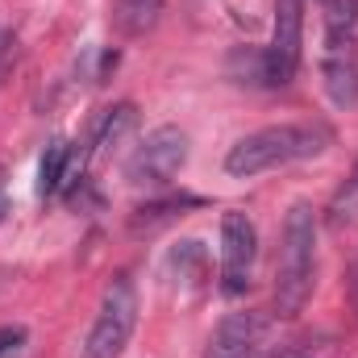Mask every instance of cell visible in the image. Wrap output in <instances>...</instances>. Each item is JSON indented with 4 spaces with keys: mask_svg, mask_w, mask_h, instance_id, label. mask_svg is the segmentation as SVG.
Masks as SVG:
<instances>
[{
    "mask_svg": "<svg viewBox=\"0 0 358 358\" xmlns=\"http://www.w3.org/2000/svg\"><path fill=\"white\" fill-rule=\"evenodd\" d=\"M259 259V229L246 213L229 208L221 217V292L225 296H242L250 287Z\"/></svg>",
    "mask_w": 358,
    "mask_h": 358,
    "instance_id": "cell-5",
    "label": "cell"
},
{
    "mask_svg": "<svg viewBox=\"0 0 358 358\" xmlns=\"http://www.w3.org/2000/svg\"><path fill=\"white\" fill-rule=\"evenodd\" d=\"M167 0H113V25L121 38H142L159 25Z\"/></svg>",
    "mask_w": 358,
    "mask_h": 358,
    "instance_id": "cell-9",
    "label": "cell"
},
{
    "mask_svg": "<svg viewBox=\"0 0 358 358\" xmlns=\"http://www.w3.org/2000/svg\"><path fill=\"white\" fill-rule=\"evenodd\" d=\"M134 121H138V113H134V104H117V108H108L100 121H96V134H92V146H88V163L96 159H104L129 129H134Z\"/></svg>",
    "mask_w": 358,
    "mask_h": 358,
    "instance_id": "cell-10",
    "label": "cell"
},
{
    "mask_svg": "<svg viewBox=\"0 0 358 358\" xmlns=\"http://www.w3.org/2000/svg\"><path fill=\"white\" fill-rule=\"evenodd\" d=\"M325 146H329L325 125H267V129L246 134V138H238L229 146L225 171L238 179L263 176V171H275V167L317 159V155H325Z\"/></svg>",
    "mask_w": 358,
    "mask_h": 358,
    "instance_id": "cell-1",
    "label": "cell"
},
{
    "mask_svg": "<svg viewBox=\"0 0 358 358\" xmlns=\"http://www.w3.org/2000/svg\"><path fill=\"white\" fill-rule=\"evenodd\" d=\"M25 346V325H0V358H13Z\"/></svg>",
    "mask_w": 358,
    "mask_h": 358,
    "instance_id": "cell-12",
    "label": "cell"
},
{
    "mask_svg": "<svg viewBox=\"0 0 358 358\" xmlns=\"http://www.w3.org/2000/svg\"><path fill=\"white\" fill-rule=\"evenodd\" d=\"M313 275H317V217L304 200H296L279 234V271H275V313L279 317H296L308 304Z\"/></svg>",
    "mask_w": 358,
    "mask_h": 358,
    "instance_id": "cell-2",
    "label": "cell"
},
{
    "mask_svg": "<svg viewBox=\"0 0 358 358\" xmlns=\"http://www.w3.org/2000/svg\"><path fill=\"white\" fill-rule=\"evenodd\" d=\"M358 221V163L355 171H350V179L338 187V196H334V204H329V225H355Z\"/></svg>",
    "mask_w": 358,
    "mask_h": 358,
    "instance_id": "cell-11",
    "label": "cell"
},
{
    "mask_svg": "<svg viewBox=\"0 0 358 358\" xmlns=\"http://www.w3.org/2000/svg\"><path fill=\"white\" fill-rule=\"evenodd\" d=\"M76 150H71V142H50L46 146V155H42V167H38V192L42 196H55V192H63V187H71L76 183Z\"/></svg>",
    "mask_w": 358,
    "mask_h": 358,
    "instance_id": "cell-8",
    "label": "cell"
},
{
    "mask_svg": "<svg viewBox=\"0 0 358 358\" xmlns=\"http://www.w3.org/2000/svg\"><path fill=\"white\" fill-rule=\"evenodd\" d=\"M183 163H187V134L176 125H163L134 150V159L125 163V176L129 183L159 187V183H171L183 171Z\"/></svg>",
    "mask_w": 358,
    "mask_h": 358,
    "instance_id": "cell-6",
    "label": "cell"
},
{
    "mask_svg": "<svg viewBox=\"0 0 358 358\" xmlns=\"http://www.w3.org/2000/svg\"><path fill=\"white\" fill-rule=\"evenodd\" d=\"M8 213V179H4V163H0V221Z\"/></svg>",
    "mask_w": 358,
    "mask_h": 358,
    "instance_id": "cell-13",
    "label": "cell"
},
{
    "mask_svg": "<svg viewBox=\"0 0 358 358\" xmlns=\"http://www.w3.org/2000/svg\"><path fill=\"white\" fill-rule=\"evenodd\" d=\"M134 329H138V287L129 275H117L104 287L96 325L88 329V338L80 346V358H121Z\"/></svg>",
    "mask_w": 358,
    "mask_h": 358,
    "instance_id": "cell-3",
    "label": "cell"
},
{
    "mask_svg": "<svg viewBox=\"0 0 358 358\" xmlns=\"http://www.w3.org/2000/svg\"><path fill=\"white\" fill-rule=\"evenodd\" d=\"M317 4H325V8H334V4H338V0H317Z\"/></svg>",
    "mask_w": 358,
    "mask_h": 358,
    "instance_id": "cell-14",
    "label": "cell"
},
{
    "mask_svg": "<svg viewBox=\"0 0 358 358\" xmlns=\"http://www.w3.org/2000/svg\"><path fill=\"white\" fill-rule=\"evenodd\" d=\"M300 46H304V0H275V29L271 46L263 50V84L283 88L296 80Z\"/></svg>",
    "mask_w": 358,
    "mask_h": 358,
    "instance_id": "cell-4",
    "label": "cell"
},
{
    "mask_svg": "<svg viewBox=\"0 0 358 358\" xmlns=\"http://www.w3.org/2000/svg\"><path fill=\"white\" fill-rule=\"evenodd\" d=\"M259 342H263V317L259 313H229L213 329L204 358H259Z\"/></svg>",
    "mask_w": 358,
    "mask_h": 358,
    "instance_id": "cell-7",
    "label": "cell"
}]
</instances>
